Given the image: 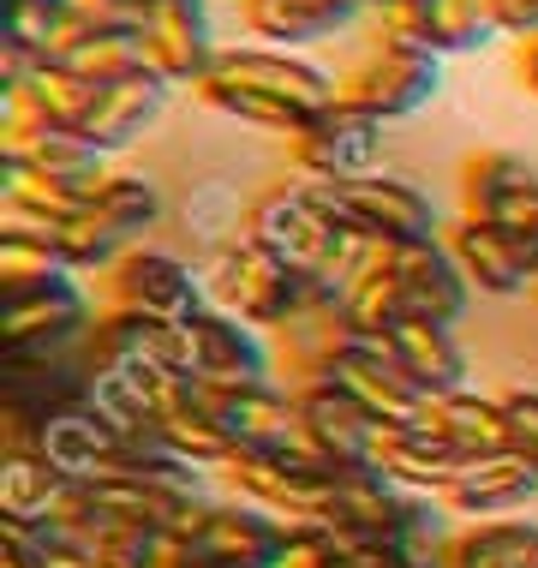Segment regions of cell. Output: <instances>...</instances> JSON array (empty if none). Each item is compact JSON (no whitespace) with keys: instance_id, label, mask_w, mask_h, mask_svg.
Masks as SVG:
<instances>
[{"instance_id":"obj_19","label":"cell","mask_w":538,"mask_h":568,"mask_svg":"<svg viewBox=\"0 0 538 568\" xmlns=\"http://www.w3.org/2000/svg\"><path fill=\"white\" fill-rule=\"evenodd\" d=\"M300 395V432L305 443L323 455V460H335V467H359V460H372L377 455V437H383V425L365 413L359 402H353L347 389H335V383H305Z\"/></svg>"},{"instance_id":"obj_33","label":"cell","mask_w":538,"mask_h":568,"mask_svg":"<svg viewBox=\"0 0 538 568\" xmlns=\"http://www.w3.org/2000/svg\"><path fill=\"white\" fill-rule=\"evenodd\" d=\"M67 257L54 252V240L42 227H12L0 222V300L7 294H37V287L67 282Z\"/></svg>"},{"instance_id":"obj_1","label":"cell","mask_w":538,"mask_h":568,"mask_svg":"<svg viewBox=\"0 0 538 568\" xmlns=\"http://www.w3.org/2000/svg\"><path fill=\"white\" fill-rule=\"evenodd\" d=\"M192 97L210 114H227L240 126L257 132H282L294 138L312 120L342 102V79L317 60H305L294 49H270V42H245V49H222L215 67L192 84Z\"/></svg>"},{"instance_id":"obj_22","label":"cell","mask_w":538,"mask_h":568,"mask_svg":"<svg viewBox=\"0 0 538 568\" xmlns=\"http://www.w3.org/2000/svg\"><path fill=\"white\" fill-rule=\"evenodd\" d=\"M215 413H222L227 437H234V455H270V449H294L305 443L300 432V395L282 389V383H257V389H210Z\"/></svg>"},{"instance_id":"obj_16","label":"cell","mask_w":538,"mask_h":568,"mask_svg":"<svg viewBox=\"0 0 538 568\" xmlns=\"http://www.w3.org/2000/svg\"><path fill=\"white\" fill-rule=\"evenodd\" d=\"M150 432H156L168 455L192 460L204 473H222L234 460V437H227L222 413H215L204 383H192V377H156V419H150Z\"/></svg>"},{"instance_id":"obj_40","label":"cell","mask_w":538,"mask_h":568,"mask_svg":"<svg viewBox=\"0 0 538 568\" xmlns=\"http://www.w3.org/2000/svg\"><path fill=\"white\" fill-rule=\"evenodd\" d=\"M515 72H520V84H527V97H538V37H532V42H520Z\"/></svg>"},{"instance_id":"obj_4","label":"cell","mask_w":538,"mask_h":568,"mask_svg":"<svg viewBox=\"0 0 538 568\" xmlns=\"http://www.w3.org/2000/svg\"><path fill=\"white\" fill-rule=\"evenodd\" d=\"M317 192L323 216L335 227H353V234H372L383 245H419V240H443L437 204H430L425 186H413L402 174H353V180H305Z\"/></svg>"},{"instance_id":"obj_8","label":"cell","mask_w":538,"mask_h":568,"mask_svg":"<svg viewBox=\"0 0 538 568\" xmlns=\"http://www.w3.org/2000/svg\"><path fill=\"white\" fill-rule=\"evenodd\" d=\"M240 234L257 240L264 252H275L282 264H294L300 275H323L342 227L323 216L317 192L305 186V180H287V186H270V192H257L252 204H245Z\"/></svg>"},{"instance_id":"obj_13","label":"cell","mask_w":538,"mask_h":568,"mask_svg":"<svg viewBox=\"0 0 538 568\" xmlns=\"http://www.w3.org/2000/svg\"><path fill=\"white\" fill-rule=\"evenodd\" d=\"M323 383L347 389L377 425H413V419H425V407H430V395L402 372V359L383 342H372V335H359V342H347L335 353V359L323 365Z\"/></svg>"},{"instance_id":"obj_38","label":"cell","mask_w":538,"mask_h":568,"mask_svg":"<svg viewBox=\"0 0 538 568\" xmlns=\"http://www.w3.org/2000/svg\"><path fill=\"white\" fill-rule=\"evenodd\" d=\"M503 419H509V455L538 467V389H503Z\"/></svg>"},{"instance_id":"obj_18","label":"cell","mask_w":538,"mask_h":568,"mask_svg":"<svg viewBox=\"0 0 538 568\" xmlns=\"http://www.w3.org/2000/svg\"><path fill=\"white\" fill-rule=\"evenodd\" d=\"M395 287H402L407 317L419 324L455 329L473 305V282L460 275L449 240H419V245H395Z\"/></svg>"},{"instance_id":"obj_14","label":"cell","mask_w":538,"mask_h":568,"mask_svg":"<svg viewBox=\"0 0 538 568\" xmlns=\"http://www.w3.org/2000/svg\"><path fill=\"white\" fill-rule=\"evenodd\" d=\"M275 342L270 329L240 324L227 312H197L192 317V377L204 389H257V383H275Z\"/></svg>"},{"instance_id":"obj_9","label":"cell","mask_w":538,"mask_h":568,"mask_svg":"<svg viewBox=\"0 0 538 568\" xmlns=\"http://www.w3.org/2000/svg\"><path fill=\"white\" fill-rule=\"evenodd\" d=\"M443 90V54L430 49H395V42H377L365 60H353L342 72V102L377 114V120H407L437 102Z\"/></svg>"},{"instance_id":"obj_15","label":"cell","mask_w":538,"mask_h":568,"mask_svg":"<svg viewBox=\"0 0 538 568\" xmlns=\"http://www.w3.org/2000/svg\"><path fill=\"white\" fill-rule=\"evenodd\" d=\"M138 30H144L150 67L168 84H197L215 67V54H222L210 0H144L138 7Z\"/></svg>"},{"instance_id":"obj_17","label":"cell","mask_w":538,"mask_h":568,"mask_svg":"<svg viewBox=\"0 0 538 568\" xmlns=\"http://www.w3.org/2000/svg\"><path fill=\"white\" fill-rule=\"evenodd\" d=\"M270 342H275V365L287 372V389H305V383L323 377V365H329L347 342H359V329L347 324L342 294H335L329 282H312V300H305Z\"/></svg>"},{"instance_id":"obj_6","label":"cell","mask_w":538,"mask_h":568,"mask_svg":"<svg viewBox=\"0 0 538 568\" xmlns=\"http://www.w3.org/2000/svg\"><path fill=\"white\" fill-rule=\"evenodd\" d=\"M102 305L108 312H126V317H144V324H192L197 312H210L204 264H186V257L156 252V245H132L102 275Z\"/></svg>"},{"instance_id":"obj_28","label":"cell","mask_w":538,"mask_h":568,"mask_svg":"<svg viewBox=\"0 0 538 568\" xmlns=\"http://www.w3.org/2000/svg\"><path fill=\"white\" fill-rule=\"evenodd\" d=\"M383 347L402 359V372L419 383V389L437 402V395H455L467 389V347H460L455 329L443 324H419V317H402L389 335H383Z\"/></svg>"},{"instance_id":"obj_7","label":"cell","mask_w":538,"mask_h":568,"mask_svg":"<svg viewBox=\"0 0 538 568\" xmlns=\"http://www.w3.org/2000/svg\"><path fill=\"white\" fill-rule=\"evenodd\" d=\"M460 216L503 227L538 270V168L515 150H473L460 162Z\"/></svg>"},{"instance_id":"obj_32","label":"cell","mask_w":538,"mask_h":568,"mask_svg":"<svg viewBox=\"0 0 538 568\" xmlns=\"http://www.w3.org/2000/svg\"><path fill=\"white\" fill-rule=\"evenodd\" d=\"M60 67H72L79 79L90 84H114V79H132V72H150V49H144V30L138 24H108V30H84Z\"/></svg>"},{"instance_id":"obj_35","label":"cell","mask_w":538,"mask_h":568,"mask_svg":"<svg viewBox=\"0 0 538 568\" xmlns=\"http://www.w3.org/2000/svg\"><path fill=\"white\" fill-rule=\"evenodd\" d=\"M90 210H97L114 234H126L132 245H144V234L162 222V186L150 174H108Z\"/></svg>"},{"instance_id":"obj_11","label":"cell","mask_w":538,"mask_h":568,"mask_svg":"<svg viewBox=\"0 0 538 568\" xmlns=\"http://www.w3.org/2000/svg\"><path fill=\"white\" fill-rule=\"evenodd\" d=\"M383 126L389 120L353 109V102H329L312 126L287 138L294 150V174L300 180H353V174H372L383 156Z\"/></svg>"},{"instance_id":"obj_37","label":"cell","mask_w":538,"mask_h":568,"mask_svg":"<svg viewBox=\"0 0 538 568\" xmlns=\"http://www.w3.org/2000/svg\"><path fill=\"white\" fill-rule=\"evenodd\" d=\"M270 568H342V539L329 527H287Z\"/></svg>"},{"instance_id":"obj_34","label":"cell","mask_w":538,"mask_h":568,"mask_svg":"<svg viewBox=\"0 0 538 568\" xmlns=\"http://www.w3.org/2000/svg\"><path fill=\"white\" fill-rule=\"evenodd\" d=\"M342 305H347V324L359 335H372V342H383V335L402 324L407 305H402V287H395V252H383L359 282H347Z\"/></svg>"},{"instance_id":"obj_39","label":"cell","mask_w":538,"mask_h":568,"mask_svg":"<svg viewBox=\"0 0 538 568\" xmlns=\"http://www.w3.org/2000/svg\"><path fill=\"white\" fill-rule=\"evenodd\" d=\"M503 37H538V0H503Z\"/></svg>"},{"instance_id":"obj_26","label":"cell","mask_w":538,"mask_h":568,"mask_svg":"<svg viewBox=\"0 0 538 568\" xmlns=\"http://www.w3.org/2000/svg\"><path fill=\"white\" fill-rule=\"evenodd\" d=\"M532 497H538V467H527L520 455H490V460H467V473L443 497V509L473 527V520H509Z\"/></svg>"},{"instance_id":"obj_27","label":"cell","mask_w":538,"mask_h":568,"mask_svg":"<svg viewBox=\"0 0 538 568\" xmlns=\"http://www.w3.org/2000/svg\"><path fill=\"white\" fill-rule=\"evenodd\" d=\"M425 425L437 432L460 460H490V455H509V419H503V395H479L467 389L437 395L425 407Z\"/></svg>"},{"instance_id":"obj_25","label":"cell","mask_w":538,"mask_h":568,"mask_svg":"<svg viewBox=\"0 0 538 568\" xmlns=\"http://www.w3.org/2000/svg\"><path fill=\"white\" fill-rule=\"evenodd\" d=\"M377 467L389 473L395 485H407V490H419V497H449L455 479L467 473V460H460L449 443H443L437 432H430L425 419H413V425H383V437H377Z\"/></svg>"},{"instance_id":"obj_23","label":"cell","mask_w":538,"mask_h":568,"mask_svg":"<svg viewBox=\"0 0 538 568\" xmlns=\"http://www.w3.org/2000/svg\"><path fill=\"white\" fill-rule=\"evenodd\" d=\"M443 240H449V252H455L460 275L473 282V294L515 300V294H527V287H538V270L527 264V252H520V245L503 234V227L460 216V222L443 227Z\"/></svg>"},{"instance_id":"obj_20","label":"cell","mask_w":538,"mask_h":568,"mask_svg":"<svg viewBox=\"0 0 538 568\" xmlns=\"http://www.w3.org/2000/svg\"><path fill=\"white\" fill-rule=\"evenodd\" d=\"M0 156H19L37 174L72 180V186H90V192H102V180H108V156L79 126H42V120L0 114Z\"/></svg>"},{"instance_id":"obj_21","label":"cell","mask_w":538,"mask_h":568,"mask_svg":"<svg viewBox=\"0 0 538 568\" xmlns=\"http://www.w3.org/2000/svg\"><path fill=\"white\" fill-rule=\"evenodd\" d=\"M168 84L156 67L150 72H132V79H114V84H102L97 90V102H90V114H84V138L102 150V156H126V150L144 138L150 126L162 120L168 109Z\"/></svg>"},{"instance_id":"obj_36","label":"cell","mask_w":538,"mask_h":568,"mask_svg":"<svg viewBox=\"0 0 538 568\" xmlns=\"http://www.w3.org/2000/svg\"><path fill=\"white\" fill-rule=\"evenodd\" d=\"M49 240H54V252L67 257V270H72V275H108V270L120 264V257L132 252V240H126V234H114V227H108L97 210H84V216L60 222Z\"/></svg>"},{"instance_id":"obj_41","label":"cell","mask_w":538,"mask_h":568,"mask_svg":"<svg viewBox=\"0 0 538 568\" xmlns=\"http://www.w3.org/2000/svg\"><path fill=\"white\" fill-rule=\"evenodd\" d=\"M365 12H389V7H402V0H359Z\"/></svg>"},{"instance_id":"obj_2","label":"cell","mask_w":538,"mask_h":568,"mask_svg":"<svg viewBox=\"0 0 538 568\" xmlns=\"http://www.w3.org/2000/svg\"><path fill=\"white\" fill-rule=\"evenodd\" d=\"M90 407V365L79 347L67 353H0V455L37 449L49 419Z\"/></svg>"},{"instance_id":"obj_10","label":"cell","mask_w":538,"mask_h":568,"mask_svg":"<svg viewBox=\"0 0 538 568\" xmlns=\"http://www.w3.org/2000/svg\"><path fill=\"white\" fill-rule=\"evenodd\" d=\"M102 305H90L84 282L67 275L37 294H7L0 300V353H67L79 347Z\"/></svg>"},{"instance_id":"obj_30","label":"cell","mask_w":538,"mask_h":568,"mask_svg":"<svg viewBox=\"0 0 538 568\" xmlns=\"http://www.w3.org/2000/svg\"><path fill=\"white\" fill-rule=\"evenodd\" d=\"M430 54H479L503 37V0H419Z\"/></svg>"},{"instance_id":"obj_24","label":"cell","mask_w":538,"mask_h":568,"mask_svg":"<svg viewBox=\"0 0 538 568\" xmlns=\"http://www.w3.org/2000/svg\"><path fill=\"white\" fill-rule=\"evenodd\" d=\"M245 37L270 42V49H312V42H329L359 19V0H234Z\"/></svg>"},{"instance_id":"obj_12","label":"cell","mask_w":538,"mask_h":568,"mask_svg":"<svg viewBox=\"0 0 538 568\" xmlns=\"http://www.w3.org/2000/svg\"><path fill=\"white\" fill-rule=\"evenodd\" d=\"M174 539H186L210 568H270L287 539V520L245 497H210L192 527L174 532Z\"/></svg>"},{"instance_id":"obj_29","label":"cell","mask_w":538,"mask_h":568,"mask_svg":"<svg viewBox=\"0 0 538 568\" xmlns=\"http://www.w3.org/2000/svg\"><path fill=\"white\" fill-rule=\"evenodd\" d=\"M449 568H538V520H473L455 527Z\"/></svg>"},{"instance_id":"obj_5","label":"cell","mask_w":538,"mask_h":568,"mask_svg":"<svg viewBox=\"0 0 538 568\" xmlns=\"http://www.w3.org/2000/svg\"><path fill=\"white\" fill-rule=\"evenodd\" d=\"M335 473L342 467L323 460L312 443H294V449H270V455L240 449L222 467V485H227V497L257 503V509L282 515L287 527H323V503H329Z\"/></svg>"},{"instance_id":"obj_31","label":"cell","mask_w":538,"mask_h":568,"mask_svg":"<svg viewBox=\"0 0 538 568\" xmlns=\"http://www.w3.org/2000/svg\"><path fill=\"white\" fill-rule=\"evenodd\" d=\"M72 479L60 467H49L37 449L0 455V515L12 520H54L60 503H67Z\"/></svg>"},{"instance_id":"obj_3","label":"cell","mask_w":538,"mask_h":568,"mask_svg":"<svg viewBox=\"0 0 538 568\" xmlns=\"http://www.w3.org/2000/svg\"><path fill=\"white\" fill-rule=\"evenodd\" d=\"M312 282L317 275H300L294 264H282L275 252H264L257 240H227L204 257V294L215 312L240 317V324H257V329H282L287 317L312 300Z\"/></svg>"}]
</instances>
